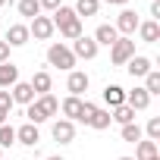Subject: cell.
Masks as SVG:
<instances>
[{
	"mask_svg": "<svg viewBox=\"0 0 160 160\" xmlns=\"http://www.w3.org/2000/svg\"><path fill=\"white\" fill-rule=\"evenodd\" d=\"M47 63H50L53 69H63V72H72V69H75V57H72L69 44H63V41H53V44L47 47Z\"/></svg>",
	"mask_w": 160,
	"mask_h": 160,
	"instance_id": "obj_1",
	"label": "cell"
},
{
	"mask_svg": "<svg viewBox=\"0 0 160 160\" xmlns=\"http://www.w3.org/2000/svg\"><path fill=\"white\" fill-rule=\"evenodd\" d=\"M132 57H135V41L132 38H116L110 44V63L113 66H126Z\"/></svg>",
	"mask_w": 160,
	"mask_h": 160,
	"instance_id": "obj_2",
	"label": "cell"
},
{
	"mask_svg": "<svg viewBox=\"0 0 160 160\" xmlns=\"http://www.w3.org/2000/svg\"><path fill=\"white\" fill-rule=\"evenodd\" d=\"M69 50H72V57H75V60H94L101 47L94 44V38H91V35H82V38H75V41L69 44Z\"/></svg>",
	"mask_w": 160,
	"mask_h": 160,
	"instance_id": "obj_3",
	"label": "cell"
},
{
	"mask_svg": "<svg viewBox=\"0 0 160 160\" xmlns=\"http://www.w3.org/2000/svg\"><path fill=\"white\" fill-rule=\"evenodd\" d=\"M138 22H141V19H138L135 10H122V13L116 16V25H113V28L119 32V38H132V35L138 32Z\"/></svg>",
	"mask_w": 160,
	"mask_h": 160,
	"instance_id": "obj_4",
	"label": "cell"
},
{
	"mask_svg": "<svg viewBox=\"0 0 160 160\" xmlns=\"http://www.w3.org/2000/svg\"><path fill=\"white\" fill-rule=\"evenodd\" d=\"M53 22H50V16H35L32 22H28V35L35 38V41H50L53 38Z\"/></svg>",
	"mask_w": 160,
	"mask_h": 160,
	"instance_id": "obj_5",
	"label": "cell"
},
{
	"mask_svg": "<svg viewBox=\"0 0 160 160\" xmlns=\"http://www.w3.org/2000/svg\"><path fill=\"white\" fill-rule=\"evenodd\" d=\"M88 85H91V78H88L85 69H72L69 78H66V91H69L72 98H82V94L88 91Z\"/></svg>",
	"mask_w": 160,
	"mask_h": 160,
	"instance_id": "obj_6",
	"label": "cell"
},
{
	"mask_svg": "<svg viewBox=\"0 0 160 160\" xmlns=\"http://www.w3.org/2000/svg\"><path fill=\"white\" fill-rule=\"evenodd\" d=\"M50 135H53L57 144H72V141H75V122H69V119H57V122L50 126Z\"/></svg>",
	"mask_w": 160,
	"mask_h": 160,
	"instance_id": "obj_7",
	"label": "cell"
},
{
	"mask_svg": "<svg viewBox=\"0 0 160 160\" xmlns=\"http://www.w3.org/2000/svg\"><path fill=\"white\" fill-rule=\"evenodd\" d=\"M10 47H25L28 41H32V35H28V25H22V22H13L10 28H7V38H3Z\"/></svg>",
	"mask_w": 160,
	"mask_h": 160,
	"instance_id": "obj_8",
	"label": "cell"
},
{
	"mask_svg": "<svg viewBox=\"0 0 160 160\" xmlns=\"http://www.w3.org/2000/svg\"><path fill=\"white\" fill-rule=\"evenodd\" d=\"M154 69V63H151V57H141V53H135L129 63H126V72L132 75V78H144L148 72Z\"/></svg>",
	"mask_w": 160,
	"mask_h": 160,
	"instance_id": "obj_9",
	"label": "cell"
},
{
	"mask_svg": "<svg viewBox=\"0 0 160 160\" xmlns=\"http://www.w3.org/2000/svg\"><path fill=\"white\" fill-rule=\"evenodd\" d=\"M126 104H129L135 113H141V110H148V107H151V94H148L141 85H135L132 91H126Z\"/></svg>",
	"mask_w": 160,
	"mask_h": 160,
	"instance_id": "obj_10",
	"label": "cell"
},
{
	"mask_svg": "<svg viewBox=\"0 0 160 160\" xmlns=\"http://www.w3.org/2000/svg\"><path fill=\"white\" fill-rule=\"evenodd\" d=\"M38 141H41V132H38V126H32V122H22V126L16 129V144L35 148Z\"/></svg>",
	"mask_w": 160,
	"mask_h": 160,
	"instance_id": "obj_11",
	"label": "cell"
},
{
	"mask_svg": "<svg viewBox=\"0 0 160 160\" xmlns=\"http://www.w3.org/2000/svg\"><path fill=\"white\" fill-rule=\"evenodd\" d=\"M32 91H35V98H41V94H50V88H53V78H50V72L47 69H38L35 75H32Z\"/></svg>",
	"mask_w": 160,
	"mask_h": 160,
	"instance_id": "obj_12",
	"label": "cell"
},
{
	"mask_svg": "<svg viewBox=\"0 0 160 160\" xmlns=\"http://www.w3.org/2000/svg\"><path fill=\"white\" fill-rule=\"evenodd\" d=\"M82 104H85L82 98H72V94H69V98H63V101H60L63 119H69V122H78V116H82Z\"/></svg>",
	"mask_w": 160,
	"mask_h": 160,
	"instance_id": "obj_13",
	"label": "cell"
},
{
	"mask_svg": "<svg viewBox=\"0 0 160 160\" xmlns=\"http://www.w3.org/2000/svg\"><path fill=\"white\" fill-rule=\"evenodd\" d=\"M91 38H94V44H98V47H110V44L119 38V32H116L110 22H104V25H98V28H94V35H91Z\"/></svg>",
	"mask_w": 160,
	"mask_h": 160,
	"instance_id": "obj_14",
	"label": "cell"
},
{
	"mask_svg": "<svg viewBox=\"0 0 160 160\" xmlns=\"http://www.w3.org/2000/svg\"><path fill=\"white\" fill-rule=\"evenodd\" d=\"M10 98H13V104L28 107V104L35 101V91H32V85H28V82H16V85L10 88Z\"/></svg>",
	"mask_w": 160,
	"mask_h": 160,
	"instance_id": "obj_15",
	"label": "cell"
},
{
	"mask_svg": "<svg viewBox=\"0 0 160 160\" xmlns=\"http://www.w3.org/2000/svg\"><path fill=\"white\" fill-rule=\"evenodd\" d=\"M138 38H141L144 44H157V41H160V22H154V19L138 22Z\"/></svg>",
	"mask_w": 160,
	"mask_h": 160,
	"instance_id": "obj_16",
	"label": "cell"
},
{
	"mask_svg": "<svg viewBox=\"0 0 160 160\" xmlns=\"http://www.w3.org/2000/svg\"><path fill=\"white\" fill-rule=\"evenodd\" d=\"M104 104H107L110 110L122 107V104H126V88H122V85H107V88H104Z\"/></svg>",
	"mask_w": 160,
	"mask_h": 160,
	"instance_id": "obj_17",
	"label": "cell"
},
{
	"mask_svg": "<svg viewBox=\"0 0 160 160\" xmlns=\"http://www.w3.org/2000/svg\"><path fill=\"white\" fill-rule=\"evenodd\" d=\"M35 107H38V113H41L44 119H50L53 113H60V101H57L53 94H41V98H35Z\"/></svg>",
	"mask_w": 160,
	"mask_h": 160,
	"instance_id": "obj_18",
	"label": "cell"
},
{
	"mask_svg": "<svg viewBox=\"0 0 160 160\" xmlns=\"http://www.w3.org/2000/svg\"><path fill=\"white\" fill-rule=\"evenodd\" d=\"M60 28V35L66 38V41H75V38H82L85 35V28H82V19H78V16H72V19H66L63 25H57Z\"/></svg>",
	"mask_w": 160,
	"mask_h": 160,
	"instance_id": "obj_19",
	"label": "cell"
},
{
	"mask_svg": "<svg viewBox=\"0 0 160 160\" xmlns=\"http://www.w3.org/2000/svg\"><path fill=\"white\" fill-rule=\"evenodd\" d=\"M19 82V66L16 63H0V88H13Z\"/></svg>",
	"mask_w": 160,
	"mask_h": 160,
	"instance_id": "obj_20",
	"label": "cell"
},
{
	"mask_svg": "<svg viewBox=\"0 0 160 160\" xmlns=\"http://www.w3.org/2000/svg\"><path fill=\"white\" fill-rule=\"evenodd\" d=\"M72 10H75L78 19H82V16H85V19H88V16H98V13H101V0H75Z\"/></svg>",
	"mask_w": 160,
	"mask_h": 160,
	"instance_id": "obj_21",
	"label": "cell"
},
{
	"mask_svg": "<svg viewBox=\"0 0 160 160\" xmlns=\"http://www.w3.org/2000/svg\"><path fill=\"white\" fill-rule=\"evenodd\" d=\"M135 160H157V141L141 138V141L135 144Z\"/></svg>",
	"mask_w": 160,
	"mask_h": 160,
	"instance_id": "obj_22",
	"label": "cell"
},
{
	"mask_svg": "<svg viewBox=\"0 0 160 160\" xmlns=\"http://www.w3.org/2000/svg\"><path fill=\"white\" fill-rule=\"evenodd\" d=\"M119 138H122V141H129V144H138V141L144 138V132H141V126H138V122H129V126H119Z\"/></svg>",
	"mask_w": 160,
	"mask_h": 160,
	"instance_id": "obj_23",
	"label": "cell"
},
{
	"mask_svg": "<svg viewBox=\"0 0 160 160\" xmlns=\"http://www.w3.org/2000/svg\"><path fill=\"white\" fill-rule=\"evenodd\" d=\"M110 119H113V122H119V126H129V122H135V110H132L129 104H122V107L110 110Z\"/></svg>",
	"mask_w": 160,
	"mask_h": 160,
	"instance_id": "obj_24",
	"label": "cell"
},
{
	"mask_svg": "<svg viewBox=\"0 0 160 160\" xmlns=\"http://www.w3.org/2000/svg\"><path fill=\"white\" fill-rule=\"evenodd\" d=\"M19 16H25V19H35V16H41V3L38 0H19Z\"/></svg>",
	"mask_w": 160,
	"mask_h": 160,
	"instance_id": "obj_25",
	"label": "cell"
},
{
	"mask_svg": "<svg viewBox=\"0 0 160 160\" xmlns=\"http://www.w3.org/2000/svg\"><path fill=\"white\" fill-rule=\"evenodd\" d=\"M110 122H113V119H110V110H101V107H98V113L91 116V122H88V126H91V129H98V132H104V129H110Z\"/></svg>",
	"mask_w": 160,
	"mask_h": 160,
	"instance_id": "obj_26",
	"label": "cell"
},
{
	"mask_svg": "<svg viewBox=\"0 0 160 160\" xmlns=\"http://www.w3.org/2000/svg\"><path fill=\"white\" fill-rule=\"evenodd\" d=\"M141 88H144L151 98H154V94H160V72H157V69H151V72L144 75V85H141Z\"/></svg>",
	"mask_w": 160,
	"mask_h": 160,
	"instance_id": "obj_27",
	"label": "cell"
},
{
	"mask_svg": "<svg viewBox=\"0 0 160 160\" xmlns=\"http://www.w3.org/2000/svg\"><path fill=\"white\" fill-rule=\"evenodd\" d=\"M13 144H16V129L10 122H3L0 126V148H13Z\"/></svg>",
	"mask_w": 160,
	"mask_h": 160,
	"instance_id": "obj_28",
	"label": "cell"
},
{
	"mask_svg": "<svg viewBox=\"0 0 160 160\" xmlns=\"http://www.w3.org/2000/svg\"><path fill=\"white\" fill-rule=\"evenodd\" d=\"M141 132L148 135V141H160V116H151V119H148V126H144Z\"/></svg>",
	"mask_w": 160,
	"mask_h": 160,
	"instance_id": "obj_29",
	"label": "cell"
},
{
	"mask_svg": "<svg viewBox=\"0 0 160 160\" xmlns=\"http://www.w3.org/2000/svg\"><path fill=\"white\" fill-rule=\"evenodd\" d=\"M94 113H98V104H91V101H85V104H82V116H78V122H85V126H88Z\"/></svg>",
	"mask_w": 160,
	"mask_h": 160,
	"instance_id": "obj_30",
	"label": "cell"
},
{
	"mask_svg": "<svg viewBox=\"0 0 160 160\" xmlns=\"http://www.w3.org/2000/svg\"><path fill=\"white\" fill-rule=\"evenodd\" d=\"M0 110H7V113L13 110V98H10V91H7V88H0Z\"/></svg>",
	"mask_w": 160,
	"mask_h": 160,
	"instance_id": "obj_31",
	"label": "cell"
},
{
	"mask_svg": "<svg viewBox=\"0 0 160 160\" xmlns=\"http://www.w3.org/2000/svg\"><path fill=\"white\" fill-rule=\"evenodd\" d=\"M38 3H41V10L53 13V10H60V7H63V0H38Z\"/></svg>",
	"mask_w": 160,
	"mask_h": 160,
	"instance_id": "obj_32",
	"label": "cell"
},
{
	"mask_svg": "<svg viewBox=\"0 0 160 160\" xmlns=\"http://www.w3.org/2000/svg\"><path fill=\"white\" fill-rule=\"evenodd\" d=\"M10 50H13V47H10L7 41H0V63H10Z\"/></svg>",
	"mask_w": 160,
	"mask_h": 160,
	"instance_id": "obj_33",
	"label": "cell"
},
{
	"mask_svg": "<svg viewBox=\"0 0 160 160\" xmlns=\"http://www.w3.org/2000/svg\"><path fill=\"white\" fill-rule=\"evenodd\" d=\"M151 19H154V22L160 19V0H151Z\"/></svg>",
	"mask_w": 160,
	"mask_h": 160,
	"instance_id": "obj_34",
	"label": "cell"
},
{
	"mask_svg": "<svg viewBox=\"0 0 160 160\" xmlns=\"http://www.w3.org/2000/svg\"><path fill=\"white\" fill-rule=\"evenodd\" d=\"M104 3H110V7H126L129 0H104Z\"/></svg>",
	"mask_w": 160,
	"mask_h": 160,
	"instance_id": "obj_35",
	"label": "cell"
},
{
	"mask_svg": "<svg viewBox=\"0 0 160 160\" xmlns=\"http://www.w3.org/2000/svg\"><path fill=\"white\" fill-rule=\"evenodd\" d=\"M7 116H10L7 110H0V126H3V122H7Z\"/></svg>",
	"mask_w": 160,
	"mask_h": 160,
	"instance_id": "obj_36",
	"label": "cell"
},
{
	"mask_svg": "<svg viewBox=\"0 0 160 160\" xmlns=\"http://www.w3.org/2000/svg\"><path fill=\"white\" fill-rule=\"evenodd\" d=\"M41 160H66V157H60V154H53V157H41Z\"/></svg>",
	"mask_w": 160,
	"mask_h": 160,
	"instance_id": "obj_37",
	"label": "cell"
},
{
	"mask_svg": "<svg viewBox=\"0 0 160 160\" xmlns=\"http://www.w3.org/2000/svg\"><path fill=\"white\" fill-rule=\"evenodd\" d=\"M116 160H135V157H116Z\"/></svg>",
	"mask_w": 160,
	"mask_h": 160,
	"instance_id": "obj_38",
	"label": "cell"
},
{
	"mask_svg": "<svg viewBox=\"0 0 160 160\" xmlns=\"http://www.w3.org/2000/svg\"><path fill=\"white\" fill-rule=\"evenodd\" d=\"M3 3H10V0H0V7H3Z\"/></svg>",
	"mask_w": 160,
	"mask_h": 160,
	"instance_id": "obj_39",
	"label": "cell"
},
{
	"mask_svg": "<svg viewBox=\"0 0 160 160\" xmlns=\"http://www.w3.org/2000/svg\"><path fill=\"white\" fill-rule=\"evenodd\" d=\"M0 160H13V157H0Z\"/></svg>",
	"mask_w": 160,
	"mask_h": 160,
	"instance_id": "obj_40",
	"label": "cell"
},
{
	"mask_svg": "<svg viewBox=\"0 0 160 160\" xmlns=\"http://www.w3.org/2000/svg\"><path fill=\"white\" fill-rule=\"evenodd\" d=\"M0 157H3V148H0Z\"/></svg>",
	"mask_w": 160,
	"mask_h": 160,
	"instance_id": "obj_41",
	"label": "cell"
}]
</instances>
